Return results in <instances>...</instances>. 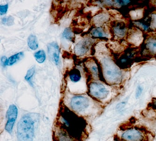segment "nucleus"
<instances>
[{"label": "nucleus", "instance_id": "nucleus-22", "mask_svg": "<svg viewBox=\"0 0 156 141\" xmlns=\"http://www.w3.org/2000/svg\"><path fill=\"white\" fill-rule=\"evenodd\" d=\"M143 91V88L141 86L138 85L137 87L136 91V99H138L140 98L142 95Z\"/></svg>", "mask_w": 156, "mask_h": 141}, {"label": "nucleus", "instance_id": "nucleus-2", "mask_svg": "<svg viewBox=\"0 0 156 141\" xmlns=\"http://www.w3.org/2000/svg\"><path fill=\"white\" fill-rule=\"evenodd\" d=\"M35 116L33 113L24 115L18 122L17 138L18 141H33L34 135Z\"/></svg>", "mask_w": 156, "mask_h": 141}, {"label": "nucleus", "instance_id": "nucleus-1", "mask_svg": "<svg viewBox=\"0 0 156 141\" xmlns=\"http://www.w3.org/2000/svg\"><path fill=\"white\" fill-rule=\"evenodd\" d=\"M89 134L86 119L62 105L54 122L53 141H85Z\"/></svg>", "mask_w": 156, "mask_h": 141}, {"label": "nucleus", "instance_id": "nucleus-23", "mask_svg": "<svg viewBox=\"0 0 156 141\" xmlns=\"http://www.w3.org/2000/svg\"><path fill=\"white\" fill-rule=\"evenodd\" d=\"M116 3L118 4L120 6H124V5H127V4H129V3L130 2L129 1H125V0H122V1H115Z\"/></svg>", "mask_w": 156, "mask_h": 141}, {"label": "nucleus", "instance_id": "nucleus-26", "mask_svg": "<svg viewBox=\"0 0 156 141\" xmlns=\"http://www.w3.org/2000/svg\"><path fill=\"white\" fill-rule=\"evenodd\" d=\"M150 107L156 112V98H154L152 99L151 103L150 104Z\"/></svg>", "mask_w": 156, "mask_h": 141}, {"label": "nucleus", "instance_id": "nucleus-10", "mask_svg": "<svg viewBox=\"0 0 156 141\" xmlns=\"http://www.w3.org/2000/svg\"><path fill=\"white\" fill-rule=\"evenodd\" d=\"M113 31L116 36L118 38H123L126 34V28L124 24L122 23H118L113 28Z\"/></svg>", "mask_w": 156, "mask_h": 141}, {"label": "nucleus", "instance_id": "nucleus-17", "mask_svg": "<svg viewBox=\"0 0 156 141\" xmlns=\"http://www.w3.org/2000/svg\"><path fill=\"white\" fill-rule=\"evenodd\" d=\"M108 15L104 14L98 15L95 17L93 20L95 24L97 25H101V24L108 20Z\"/></svg>", "mask_w": 156, "mask_h": 141}, {"label": "nucleus", "instance_id": "nucleus-6", "mask_svg": "<svg viewBox=\"0 0 156 141\" xmlns=\"http://www.w3.org/2000/svg\"><path fill=\"white\" fill-rule=\"evenodd\" d=\"M18 109L16 106L11 105L9 106L6 114L7 122L5 125V129L8 133H11L17 117Z\"/></svg>", "mask_w": 156, "mask_h": 141}, {"label": "nucleus", "instance_id": "nucleus-30", "mask_svg": "<svg viewBox=\"0 0 156 141\" xmlns=\"http://www.w3.org/2000/svg\"><path fill=\"white\" fill-rule=\"evenodd\" d=\"M113 141H122V140H121V139H120V138H119L118 137H117V136H116V137H115V138H114V140H113Z\"/></svg>", "mask_w": 156, "mask_h": 141}, {"label": "nucleus", "instance_id": "nucleus-19", "mask_svg": "<svg viewBox=\"0 0 156 141\" xmlns=\"http://www.w3.org/2000/svg\"><path fill=\"white\" fill-rule=\"evenodd\" d=\"M90 71L92 75L94 76L96 78H98L99 72H98V69L96 65L95 64H90L89 66Z\"/></svg>", "mask_w": 156, "mask_h": 141}, {"label": "nucleus", "instance_id": "nucleus-16", "mask_svg": "<svg viewBox=\"0 0 156 141\" xmlns=\"http://www.w3.org/2000/svg\"><path fill=\"white\" fill-rule=\"evenodd\" d=\"M35 58L37 62L41 64L46 60V55L45 51L43 50H40L34 53Z\"/></svg>", "mask_w": 156, "mask_h": 141}, {"label": "nucleus", "instance_id": "nucleus-28", "mask_svg": "<svg viewBox=\"0 0 156 141\" xmlns=\"http://www.w3.org/2000/svg\"><path fill=\"white\" fill-rule=\"evenodd\" d=\"M8 60V59L7 58L5 57V56L2 57L1 58V61L2 63V65H4V66L7 65Z\"/></svg>", "mask_w": 156, "mask_h": 141}, {"label": "nucleus", "instance_id": "nucleus-13", "mask_svg": "<svg viewBox=\"0 0 156 141\" xmlns=\"http://www.w3.org/2000/svg\"><path fill=\"white\" fill-rule=\"evenodd\" d=\"M69 78L74 82H77L81 78V74L80 71L76 68H73L69 72Z\"/></svg>", "mask_w": 156, "mask_h": 141}, {"label": "nucleus", "instance_id": "nucleus-27", "mask_svg": "<svg viewBox=\"0 0 156 141\" xmlns=\"http://www.w3.org/2000/svg\"><path fill=\"white\" fill-rule=\"evenodd\" d=\"M137 24L138 25H139L140 27H141L142 28H143V29L145 31L148 30L149 29V27L147 26L146 24H144L142 23L138 22L137 23Z\"/></svg>", "mask_w": 156, "mask_h": 141}, {"label": "nucleus", "instance_id": "nucleus-4", "mask_svg": "<svg viewBox=\"0 0 156 141\" xmlns=\"http://www.w3.org/2000/svg\"><path fill=\"white\" fill-rule=\"evenodd\" d=\"M103 72L105 80L110 84H116L121 81L122 73L115 63L109 58L102 61Z\"/></svg>", "mask_w": 156, "mask_h": 141}, {"label": "nucleus", "instance_id": "nucleus-5", "mask_svg": "<svg viewBox=\"0 0 156 141\" xmlns=\"http://www.w3.org/2000/svg\"><path fill=\"white\" fill-rule=\"evenodd\" d=\"M89 92L91 97L99 100L105 99L109 94V91L107 87L97 82H92L90 84Z\"/></svg>", "mask_w": 156, "mask_h": 141}, {"label": "nucleus", "instance_id": "nucleus-3", "mask_svg": "<svg viewBox=\"0 0 156 141\" xmlns=\"http://www.w3.org/2000/svg\"><path fill=\"white\" fill-rule=\"evenodd\" d=\"M120 135H117L123 141H148L146 131L137 126H129L122 128Z\"/></svg>", "mask_w": 156, "mask_h": 141}, {"label": "nucleus", "instance_id": "nucleus-25", "mask_svg": "<svg viewBox=\"0 0 156 141\" xmlns=\"http://www.w3.org/2000/svg\"><path fill=\"white\" fill-rule=\"evenodd\" d=\"M14 18L13 17L9 16L8 18H7V23L6 24L8 26L12 25L14 24Z\"/></svg>", "mask_w": 156, "mask_h": 141}, {"label": "nucleus", "instance_id": "nucleus-18", "mask_svg": "<svg viewBox=\"0 0 156 141\" xmlns=\"http://www.w3.org/2000/svg\"><path fill=\"white\" fill-rule=\"evenodd\" d=\"M62 37L71 42H74V35L72 30L69 28H66L62 33Z\"/></svg>", "mask_w": 156, "mask_h": 141}, {"label": "nucleus", "instance_id": "nucleus-21", "mask_svg": "<svg viewBox=\"0 0 156 141\" xmlns=\"http://www.w3.org/2000/svg\"><path fill=\"white\" fill-rule=\"evenodd\" d=\"M8 4H7L4 5H1L0 6V13L1 15H3L7 13L8 9Z\"/></svg>", "mask_w": 156, "mask_h": 141}, {"label": "nucleus", "instance_id": "nucleus-14", "mask_svg": "<svg viewBox=\"0 0 156 141\" xmlns=\"http://www.w3.org/2000/svg\"><path fill=\"white\" fill-rule=\"evenodd\" d=\"M24 56V54L23 52H19L17 54L11 56L8 60L7 65L11 66L15 64L20 60Z\"/></svg>", "mask_w": 156, "mask_h": 141}, {"label": "nucleus", "instance_id": "nucleus-29", "mask_svg": "<svg viewBox=\"0 0 156 141\" xmlns=\"http://www.w3.org/2000/svg\"><path fill=\"white\" fill-rule=\"evenodd\" d=\"M2 23L3 24H6L7 23V17H4L2 19Z\"/></svg>", "mask_w": 156, "mask_h": 141}, {"label": "nucleus", "instance_id": "nucleus-7", "mask_svg": "<svg viewBox=\"0 0 156 141\" xmlns=\"http://www.w3.org/2000/svg\"><path fill=\"white\" fill-rule=\"evenodd\" d=\"M89 100L83 96H75L72 98L70 102V106L73 110L76 112H82L88 107Z\"/></svg>", "mask_w": 156, "mask_h": 141}, {"label": "nucleus", "instance_id": "nucleus-20", "mask_svg": "<svg viewBox=\"0 0 156 141\" xmlns=\"http://www.w3.org/2000/svg\"><path fill=\"white\" fill-rule=\"evenodd\" d=\"M35 72V66H33L29 70H28L27 72L26 76L24 77L25 80H27L28 82H30V80L32 79L33 76Z\"/></svg>", "mask_w": 156, "mask_h": 141}, {"label": "nucleus", "instance_id": "nucleus-11", "mask_svg": "<svg viewBox=\"0 0 156 141\" xmlns=\"http://www.w3.org/2000/svg\"><path fill=\"white\" fill-rule=\"evenodd\" d=\"M145 47L149 52L153 55H156V38L150 37L146 40Z\"/></svg>", "mask_w": 156, "mask_h": 141}, {"label": "nucleus", "instance_id": "nucleus-12", "mask_svg": "<svg viewBox=\"0 0 156 141\" xmlns=\"http://www.w3.org/2000/svg\"><path fill=\"white\" fill-rule=\"evenodd\" d=\"M28 45L32 50H36L39 47L38 40L36 36L31 35L28 38Z\"/></svg>", "mask_w": 156, "mask_h": 141}, {"label": "nucleus", "instance_id": "nucleus-8", "mask_svg": "<svg viewBox=\"0 0 156 141\" xmlns=\"http://www.w3.org/2000/svg\"><path fill=\"white\" fill-rule=\"evenodd\" d=\"M92 43L93 40L89 38L81 40L75 47V53L78 56H83L85 55L90 50Z\"/></svg>", "mask_w": 156, "mask_h": 141}, {"label": "nucleus", "instance_id": "nucleus-15", "mask_svg": "<svg viewBox=\"0 0 156 141\" xmlns=\"http://www.w3.org/2000/svg\"><path fill=\"white\" fill-rule=\"evenodd\" d=\"M92 36L97 38L107 37V34L101 28H96L92 30L91 32Z\"/></svg>", "mask_w": 156, "mask_h": 141}, {"label": "nucleus", "instance_id": "nucleus-24", "mask_svg": "<svg viewBox=\"0 0 156 141\" xmlns=\"http://www.w3.org/2000/svg\"><path fill=\"white\" fill-rule=\"evenodd\" d=\"M126 102H120V103H119V104L117 105L116 108L118 111H120V110L122 109L125 106H126Z\"/></svg>", "mask_w": 156, "mask_h": 141}, {"label": "nucleus", "instance_id": "nucleus-9", "mask_svg": "<svg viewBox=\"0 0 156 141\" xmlns=\"http://www.w3.org/2000/svg\"><path fill=\"white\" fill-rule=\"evenodd\" d=\"M48 54L50 59L57 65L60 58V49L56 42H53L48 45Z\"/></svg>", "mask_w": 156, "mask_h": 141}]
</instances>
